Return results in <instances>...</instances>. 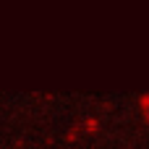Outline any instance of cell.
Listing matches in <instances>:
<instances>
[{"mask_svg":"<svg viewBox=\"0 0 149 149\" xmlns=\"http://www.w3.org/2000/svg\"><path fill=\"white\" fill-rule=\"evenodd\" d=\"M147 118H149V105H147Z\"/></svg>","mask_w":149,"mask_h":149,"instance_id":"1","label":"cell"}]
</instances>
